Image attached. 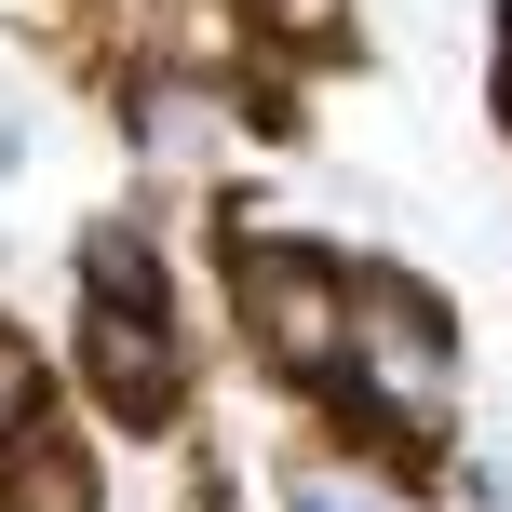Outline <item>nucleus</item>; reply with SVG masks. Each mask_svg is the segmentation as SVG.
Wrapping results in <instances>:
<instances>
[{
  "mask_svg": "<svg viewBox=\"0 0 512 512\" xmlns=\"http://www.w3.org/2000/svg\"><path fill=\"white\" fill-rule=\"evenodd\" d=\"M81 297H149V310H176V283H162V243L135 230V216H95V230H81Z\"/></svg>",
  "mask_w": 512,
  "mask_h": 512,
  "instance_id": "0eeeda50",
  "label": "nucleus"
},
{
  "mask_svg": "<svg viewBox=\"0 0 512 512\" xmlns=\"http://www.w3.org/2000/svg\"><path fill=\"white\" fill-rule=\"evenodd\" d=\"M81 391H95L122 432H176V405H189V337H176V310H149V297H81Z\"/></svg>",
  "mask_w": 512,
  "mask_h": 512,
  "instance_id": "7ed1b4c3",
  "label": "nucleus"
},
{
  "mask_svg": "<svg viewBox=\"0 0 512 512\" xmlns=\"http://www.w3.org/2000/svg\"><path fill=\"white\" fill-rule=\"evenodd\" d=\"M337 432L391 445V459H432L445 418H459V337H445V297H418L405 270H351V364L324 378Z\"/></svg>",
  "mask_w": 512,
  "mask_h": 512,
  "instance_id": "f257e3e1",
  "label": "nucleus"
},
{
  "mask_svg": "<svg viewBox=\"0 0 512 512\" xmlns=\"http://www.w3.org/2000/svg\"><path fill=\"white\" fill-rule=\"evenodd\" d=\"M122 122H135V149H149V176H216V162H230V95L189 81V68H149L122 95Z\"/></svg>",
  "mask_w": 512,
  "mask_h": 512,
  "instance_id": "20e7f679",
  "label": "nucleus"
},
{
  "mask_svg": "<svg viewBox=\"0 0 512 512\" xmlns=\"http://www.w3.org/2000/svg\"><path fill=\"white\" fill-rule=\"evenodd\" d=\"M486 81H499V122H512V0H499V54H486Z\"/></svg>",
  "mask_w": 512,
  "mask_h": 512,
  "instance_id": "9d476101",
  "label": "nucleus"
},
{
  "mask_svg": "<svg viewBox=\"0 0 512 512\" xmlns=\"http://www.w3.org/2000/svg\"><path fill=\"white\" fill-rule=\"evenodd\" d=\"M230 14L256 27V41H283V54H310V41H337V27H351V0H230Z\"/></svg>",
  "mask_w": 512,
  "mask_h": 512,
  "instance_id": "1a4fd4ad",
  "label": "nucleus"
},
{
  "mask_svg": "<svg viewBox=\"0 0 512 512\" xmlns=\"http://www.w3.org/2000/svg\"><path fill=\"white\" fill-rule=\"evenodd\" d=\"M230 310L256 337V364H270L283 391H324L337 364H351V270H337L324 243H283V230H230Z\"/></svg>",
  "mask_w": 512,
  "mask_h": 512,
  "instance_id": "f03ea898",
  "label": "nucleus"
},
{
  "mask_svg": "<svg viewBox=\"0 0 512 512\" xmlns=\"http://www.w3.org/2000/svg\"><path fill=\"white\" fill-rule=\"evenodd\" d=\"M0 512H95V459L68 418H41L27 445H0Z\"/></svg>",
  "mask_w": 512,
  "mask_h": 512,
  "instance_id": "423d86ee",
  "label": "nucleus"
},
{
  "mask_svg": "<svg viewBox=\"0 0 512 512\" xmlns=\"http://www.w3.org/2000/svg\"><path fill=\"white\" fill-rule=\"evenodd\" d=\"M54 418V391H41V351L14 337V310H0V445H27Z\"/></svg>",
  "mask_w": 512,
  "mask_h": 512,
  "instance_id": "6e6552de",
  "label": "nucleus"
},
{
  "mask_svg": "<svg viewBox=\"0 0 512 512\" xmlns=\"http://www.w3.org/2000/svg\"><path fill=\"white\" fill-rule=\"evenodd\" d=\"M283 512H432L418 486V459H391V445H310V459H283Z\"/></svg>",
  "mask_w": 512,
  "mask_h": 512,
  "instance_id": "39448f33",
  "label": "nucleus"
}]
</instances>
